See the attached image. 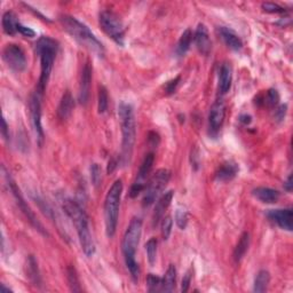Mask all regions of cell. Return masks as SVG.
<instances>
[{
  "mask_svg": "<svg viewBox=\"0 0 293 293\" xmlns=\"http://www.w3.org/2000/svg\"><path fill=\"white\" fill-rule=\"evenodd\" d=\"M13 291L10 287H7L5 284H2V293H12Z\"/></svg>",
  "mask_w": 293,
  "mask_h": 293,
  "instance_id": "cell-47",
  "label": "cell"
},
{
  "mask_svg": "<svg viewBox=\"0 0 293 293\" xmlns=\"http://www.w3.org/2000/svg\"><path fill=\"white\" fill-rule=\"evenodd\" d=\"M61 203L63 211L75 224L79 237V243L84 253L88 258L93 257L95 253V244L93 241L90 226H88V218L84 209L79 205L78 202L71 198H63Z\"/></svg>",
  "mask_w": 293,
  "mask_h": 293,
  "instance_id": "cell-1",
  "label": "cell"
},
{
  "mask_svg": "<svg viewBox=\"0 0 293 293\" xmlns=\"http://www.w3.org/2000/svg\"><path fill=\"white\" fill-rule=\"evenodd\" d=\"M237 172H239V165L233 162L223 163L221 166L219 167L218 172L215 174V178L218 181L226 182L230 181L236 177Z\"/></svg>",
  "mask_w": 293,
  "mask_h": 293,
  "instance_id": "cell-22",
  "label": "cell"
},
{
  "mask_svg": "<svg viewBox=\"0 0 293 293\" xmlns=\"http://www.w3.org/2000/svg\"><path fill=\"white\" fill-rule=\"evenodd\" d=\"M142 233V221L140 218H133L127 227L122 242V251L124 256L127 269L130 270L132 278L135 282L139 279L140 268L137 260H135V253H137L140 239Z\"/></svg>",
  "mask_w": 293,
  "mask_h": 293,
  "instance_id": "cell-2",
  "label": "cell"
},
{
  "mask_svg": "<svg viewBox=\"0 0 293 293\" xmlns=\"http://www.w3.org/2000/svg\"><path fill=\"white\" fill-rule=\"evenodd\" d=\"M27 276L30 279L31 283L36 286H40L41 278L39 268H38V262L33 256H29L27 260Z\"/></svg>",
  "mask_w": 293,
  "mask_h": 293,
  "instance_id": "cell-23",
  "label": "cell"
},
{
  "mask_svg": "<svg viewBox=\"0 0 293 293\" xmlns=\"http://www.w3.org/2000/svg\"><path fill=\"white\" fill-rule=\"evenodd\" d=\"M174 196V192L173 190H169V192L165 193L162 197L158 199L157 202L155 210H154V214H152V226H157L159 223L160 220L164 218V214L166 210L168 209V206L171 205V202Z\"/></svg>",
  "mask_w": 293,
  "mask_h": 293,
  "instance_id": "cell-17",
  "label": "cell"
},
{
  "mask_svg": "<svg viewBox=\"0 0 293 293\" xmlns=\"http://www.w3.org/2000/svg\"><path fill=\"white\" fill-rule=\"evenodd\" d=\"M60 22L63 29L72 38H75L79 44H82L86 48L91 49L92 52L101 55V56L103 55V45H102V42L97 39L94 33L90 30V28L86 24L82 23L80 21L70 15H61Z\"/></svg>",
  "mask_w": 293,
  "mask_h": 293,
  "instance_id": "cell-5",
  "label": "cell"
},
{
  "mask_svg": "<svg viewBox=\"0 0 293 293\" xmlns=\"http://www.w3.org/2000/svg\"><path fill=\"white\" fill-rule=\"evenodd\" d=\"M91 83H92V66L90 61H87L84 65L82 74H80L78 100L82 104H86L88 99H90Z\"/></svg>",
  "mask_w": 293,
  "mask_h": 293,
  "instance_id": "cell-14",
  "label": "cell"
},
{
  "mask_svg": "<svg viewBox=\"0 0 293 293\" xmlns=\"http://www.w3.org/2000/svg\"><path fill=\"white\" fill-rule=\"evenodd\" d=\"M149 141L152 142V146L156 147L157 144H158V142H159V137H158V134H156L155 132H151V133L149 134Z\"/></svg>",
  "mask_w": 293,
  "mask_h": 293,
  "instance_id": "cell-43",
  "label": "cell"
},
{
  "mask_svg": "<svg viewBox=\"0 0 293 293\" xmlns=\"http://www.w3.org/2000/svg\"><path fill=\"white\" fill-rule=\"evenodd\" d=\"M3 29L5 33L10 36H14L16 32H18V22L16 20V15L13 12H6L5 14L3 15Z\"/></svg>",
  "mask_w": 293,
  "mask_h": 293,
  "instance_id": "cell-26",
  "label": "cell"
},
{
  "mask_svg": "<svg viewBox=\"0 0 293 293\" xmlns=\"http://www.w3.org/2000/svg\"><path fill=\"white\" fill-rule=\"evenodd\" d=\"M2 135L6 141L10 140V129H8V125L5 118H3V121H2Z\"/></svg>",
  "mask_w": 293,
  "mask_h": 293,
  "instance_id": "cell-42",
  "label": "cell"
},
{
  "mask_svg": "<svg viewBox=\"0 0 293 293\" xmlns=\"http://www.w3.org/2000/svg\"><path fill=\"white\" fill-rule=\"evenodd\" d=\"M262 10L267 12V13H271V14H277V13H284L285 12V8H283L282 6L277 5V4L275 3H263L262 5Z\"/></svg>",
  "mask_w": 293,
  "mask_h": 293,
  "instance_id": "cell-37",
  "label": "cell"
},
{
  "mask_svg": "<svg viewBox=\"0 0 293 293\" xmlns=\"http://www.w3.org/2000/svg\"><path fill=\"white\" fill-rule=\"evenodd\" d=\"M3 58L13 71L21 72L27 68V57H25L23 49L15 44H8L4 48Z\"/></svg>",
  "mask_w": 293,
  "mask_h": 293,
  "instance_id": "cell-10",
  "label": "cell"
},
{
  "mask_svg": "<svg viewBox=\"0 0 293 293\" xmlns=\"http://www.w3.org/2000/svg\"><path fill=\"white\" fill-rule=\"evenodd\" d=\"M190 284H192V270H188L184 276V279H182V284H181V291L182 292H187L189 290Z\"/></svg>",
  "mask_w": 293,
  "mask_h": 293,
  "instance_id": "cell-39",
  "label": "cell"
},
{
  "mask_svg": "<svg viewBox=\"0 0 293 293\" xmlns=\"http://www.w3.org/2000/svg\"><path fill=\"white\" fill-rule=\"evenodd\" d=\"M147 286L149 292L162 291V278L154 274H149L147 276Z\"/></svg>",
  "mask_w": 293,
  "mask_h": 293,
  "instance_id": "cell-32",
  "label": "cell"
},
{
  "mask_svg": "<svg viewBox=\"0 0 293 293\" xmlns=\"http://www.w3.org/2000/svg\"><path fill=\"white\" fill-rule=\"evenodd\" d=\"M5 177H6V179H7L8 187H10V189H11L12 194H13V196L15 197L16 204H18V206L20 207V210L23 212V214L25 215V218H27L29 220V222H30L32 224V226L35 227L37 229V230L39 231L40 233H42V235H45V236L47 235V231L45 230V228L42 227V224L39 221H38L37 216L35 215V213H33V211L30 209V206L28 205L27 202L24 201L22 194H21L19 187L16 186L15 181L12 179V177L10 175V174L6 173Z\"/></svg>",
  "mask_w": 293,
  "mask_h": 293,
  "instance_id": "cell-9",
  "label": "cell"
},
{
  "mask_svg": "<svg viewBox=\"0 0 293 293\" xmlns=\"http://www.w3.org/2000/svg\"><path fill=\"white\" fill-rule=\"evenodd\" d=\"M270 282V274L269 271L262 269L259 271L254 279V292H265L268 288Z\"/></svg>",
  "mask_w": 293,
  "mask_h": 293,
  "instance_id": "cell-28",
  "label": "cell"
},
{
  "mask_svg": "<svg viewBox=\"0 0 293 293\" xmlns=\"http://www.w3.org/2000/svg\"><path fill=\"white\" fill-rule=\"evenodd\" d=\"M154 160H155V156L152 152H149V154L146 155V157H144L143 162L138 172L137 180L134 181V184L131 187L130 197L135 198L140 193H142L144 187H146L144 182H146V180L148 179V177H149V174L151 172L152 165H154Z\"/></svg>",
  "mask_w": 293,
  "mask_h": 293,
  "instance_id": "cell-11",
  "label": "cell"
},
{
  "mask_svg": "<svg viewBox=\"0 0 293 293\" xmlns=\"http://www.w3.org/2000/svg\"><path fill=\"white\" fill-rule=\"evenodd\" d=\"M74 108H75L74 97H72L71 93L69 91H67L65 94L62 95L60 104H58V108H57L58 117H60L62 121L68 120V118L71 116L72 111H74Z\"/></svg>",
  "mask_w": 293,
  "mask_h": 293,
  "instance_id": "cell-19",
  "label": "cell"
},
{
  "mask_svg": "<svg viewBox=\"0 0 293 293\" xmlns=\"http://www.w3.org/2000/svg\"><path fill=\"white\" fill-rule=\"evenodd\" d=\"M117 165H118V162L117 160H114V159H111V160H109V166H108V173H111L114 168L117 167Z\"/></svg>",
  "mask_w": 293,
  "mask_h": 293,
  "instance_id": "cell-45",
  "label": "cell"
},
{
  "mask_svg": "<svg viewBox=\"0 0 293 293\" xmlns=\"http://www.w3.org/2000/svg\"><path fill=\"white\" fill-rule=\"evenodd\" d=\"M286 109H287L286 104L279 105V107L275 110V114H274L275 120L277 122H282L286 114Z\"/></svg>",
  "mask_w": 293,
  "mask_h": 293,
  "instance_id": "cell-41",
  "label": "cell"
},
{
  "mask_svg": "<svg viewBox=\"0 0 293 293\" xmlns=\"http://www.w3.org/2000/svg\"><path fill=\"white\" fill-rule=\"evenodd\" d=\"M180 80H181V76H178V77L166 83V85L164 86V90H165V93H166V95H171L173 94V93H175L177 87H178V85H179Z\"/></svg>",
  "mask_w": 293,
  "mask_h": 293,
  "instance_id": "cell-38",
  "label": "cell"
},
{
  "mask_svg": "<svg viewBox=\"0 0 293 293\" xmlns=\"http://www.w3.org/2000/svg\"><path fill=\"white\" fill-rule=\"evenodd\" d=\"M118 116L122 125V156L123 164L127 165L131 163L133 155L135 138H137V125H135L134 109L132 104L126 102H121L118 105Z\"/></svg>",
  "mask_w": 293,
  "mask_h": 293,
  "instance_id": "cell-3",
  "label": "cell"
},
{
  "mask_svg": "<svg viewBox=\"0 0 293 293\" xmlns=\"http://www.w3.org/2000/svg\"><path fill=\"white\" fill-rule=\"evenodd\" d=\"M241 122L245 123V124H250V123H251V117L248 116V114H245V116L241 117Z\"/></svg>",
  "mask_w": 293,
  "mask_h": 293,
  "instance_id": "cell-46",
  "label": "cell"
},
{
  "mask_svg": "<svg viewBox=\"0 0 293 293\" xmlns=\"http://www.w3.org/2000/svg\"><path fill=\"white\" fill-rule=\"evenodd\" d=\"M231 80H232V71L231 67L228 63H223L220 68L219 72V92L221 94H226L229 92L231 87Z\"/></svg>",
  "mask_w": 293,
  "mask_h": 293,
  "instance_id": "cell-20",
  "label": "cell"
},
{
  "mask_svg": "<svg viewBox=\"0 0 293 293\" xmlns=\"http://www.w3.org/2000/svg\"><path fill=\"white\" fill-rule=\"evenodd\" d=\"M18 32H20L21 35H23L25 37H29V38H32V37L36 36V32L33 31L31 28L25 27V25H22L21 23L18 24Z\"/></svg>",
  "mask_w": 293,
  "mask_h": 293,
  "instance_id": "cell-40",
  "label": "cell"
},
{
  "mask_svg": "<svg viewBox=\"0 0 293 293\" xmlns=\"http://www.w3.org/2000/svg\"><path fill=\"white\" fill-rule=\"evenodd\" d=\"M195 44H196V47L199 50V53L203 55H209L211 53L212 49V41L209 35V30L204 24H199L196 31H195L194 36Z\"/></svg>",
  "mask_w": 293,
  "mask_h": 293,
  "instance_id": "cell-16",
  "label": "cell"
},
{
  "mask_svg": "<svg viewBox=\"0 0 293 293\" xmlns=\"http://www.w3.org/2000/svg\"><path fill=\"white\" fill-rule=\"evenodd\" d=\"M219 32L222 37L224 44H226L230 49L241 50L242 47H243V41H242L241 38L232 30H230V29L221 27L219 29Z\"/></svg>",
  "mask_w": 293,
  "mask_h": 293,
  "instance_id": "cell-21",
  "label": "cell"
},
{
  "mask_svg": "<svg viewBox=\"0 0 293 293\" xmlns=\"http://www.w3.org/2000/svg\"><path fill=\"white\" fill-rule=\"evenodd\" d=\"M29 108H30V116L33 130H35L37 141L41 146L44 142V130L41 125V103H40V95L38 93H33L29 101Z\"/></svg>",
  "mask_w": 293,
  "mask_h": 293,
  "instance_id": "cell-12",
  "label": "cell"
},
{
  "mask_svg": "<svg viewBox=\"0 0 293 293\" xmlns=\"http://www.w3.org/2000/svg\"><path fill=\"white\" fill-rule=\"evenodd\" d=\"M109 104V96L108 91L104 86L99 87V102H97V109H99V113H104L108 109Z\"/></svg>",
  "mask_w": 293,
  "mask_h": 293,
  "instance_id": "cell-31",
  "label": "cell"
},
{
  "mask_svg": "<svg viewBox=\"0 0 293 293\" xmlns=\"http://www.w3.org/2000/svg\"><path fill=\"white\" fill-rule=\"evenodd\" d=\"M250 246V233L248 231H244L242 233L239 243H237L235 250H233V260L236 262H240L243 257L245 256V253L248 252Z\"/></svg>",
  "mask_w": 293,
  "mask_h": 293,
  "instance_id": "cell-24",
  "label": "cell"
},
{
  "mask_svg": "<svg viewBox=\"0 0 293 293\" xmlns=\"http://www.w3.org/2000/svg\"><path fill=\"white\" fill-rule=\"evenodd\" d=\"M279 101V94L278 92L271 88V90H268L266 93V96L263 97V103H265L267 107L273 108L276 104L278 103Z\"/></svg>",
  "mask_w": 293,
  "mask_h": 293,
  "instance_id": "cell-34",
  "label": "cell"
},
{
  "mask_svg": "<svg viewBox=\"0 0 293 293\" xmlns=\"http://www.w3.org/2000/svg\"><path fill=\"white\" fill-rule=\"evenodd\" d=\"M175 284H177V269L173 265H169L166 273H165L164 277L162 278V291L173 292L175 290Z\"/></svg>",
  "mask_w": 293,
  "mask_h": 293,
  "instance_id": "cell-25",
  "label": "cell"
},
{
  "mask_svg": "<svg viewBox=\"0 0 293 293\" xmlns=\"http://www.w3.org/2000/svg\"><path fill=\"white\" fill-rule=\"evenodd\" d=\"M123 194V181L116 180L108 190L107 196L104 199V222L105 232L109 239L113 237L116 233L118 215H120L121 198Z\"/></svg>",
  "mask_w": 293,
  "mask_h": 293,
  "instance_id": "cell-6",
  "label": "cell"
},
{
  "mask_svg": "<svg viewBox=\"0 0 293 293\" xmlns=\"http://www.w3.org/2000/svg\"><path fill=\"white\" fill-rule=\"evenodd\" d=\"M267 216L275 222L279 228L284 230L292 231L293 228V213L291 209H279V210H270Z\"/></svg>",
  "mask_w": 293,
  "mask_h": 293,
  "instance_id": "cell-15",
  "label": "cell"
},
{
  "mask_svg": "<svg viewBox=\"0 0 293 293\" xmlns=\"http://www.w3.org/2000/svg\"><path fill=\"white\" fill-rule=\"evenodd\" d=\"M173 227V220L169 215L165 216L162 219V226H160V231H162V237L164 241H167L169 239V235L172 232Z\"/></svg>",
  "mask_w": 293,
  "mask_h": 293,
  "instance_id": "cell-33",
  "label": "cell"
},
{
  "mask_svg": "<svg viewBox=\"0 0 293 293\" xmlns=\"http://www.w3.org/2000/svg\"><path fill=\"white\" fill-rule=\"evenodd\" d=\"M91 179L93 186L97 188L102 184V168L99 164H93L91 166Z\"/></svg>",
  "mask_w": 293,
  "mask_h": 293,
  "instance_id": "cell-35",
  "label": "cell"
},
{
  "mask_svg": "<svg viewBox=\"0 0 293 293\" xmlns=\"http://www.w3.org/2000/svg\"><path fill=\"white\" fill-rule=\"evenodd\" d=\"M252 195L258 201L266 204H274L279 199V193L277 190L268 188V187H258L253 189Z\"/></svg>",
  "mask_w": 293,
  "mask_h": 293,
  "instance_id": "cell-18",
  "label": "cell"
},
{
  "mask_svg": "<svg viewBox=\"0 0 293 293\" xmlns=\"http://www.w3.org/2000/svg\"><path fill=\"white\" fill-rule=\"evenodd\" d=\"M169 179H171V173L167 169L160 168L157 171L154 175L150 178L149 182L144 187V195L142 199L143 207H149L154 204L156 198L159 196V194L167 186Z\"/></svg>",
  "mask_w": 293,
  "mask_h": 293,
  "instance_id": "cell-8",
  "label": "cell"
},
{
  "mask_svg": "<svg viewBox=\"0 0 293 293\" xmlns=\"http://www.w3.org/2000/svg\"><path fill=\"white\" fill-rule=\"evenodd\" d=\"M157 245H158V242L152 237L146 243V252L148 257V261H149L150 265H155L156 258H157Z\"/></svg>",
  "mask_w": 293,
  "mask_h": 293,
  "instance_id": "cell-30",
  "label": "cell"
},
{
  "mask_svg": "<svg viewBox=\"0 0 293 293\" xmlns=\"http://www.w3.org/2000/svg\"><path fill=\"white\" fill-rule=\"evenodd\" d=\"M224 117H226V103L222 99H218L212 104L209 113V125L212 135H216L221 130Z\"/></svg>",
  "mask_w": 293,
  "mask_h": 293,
  "instance_id": "cell-13",
  "label": "cell"
},
{
  "mask_svg": "<svg viewBox=\"0 0 293 293\" xmlns=\"http://www.w3.org/2000/svg\"><path fill=\"white\" fill-rule=\"evenodd\" d=\"M192 41H193V32L190 29H187V30L184 31V33L181 35L177 46V53L179 56H184V55L188 52L190 45H192Z\"/></svg>",
  "mask_w": 293,
  "mask_h": 293,
  "instance_id": "cell-27",
  "label": "cell"
},
{
  "mask_svg": "<svg viewBox=\"0 0 293 293\" xmlns=\"http://www.w3.org/2000/svg\"><path fill=\"white\" fill-rule=\"evenodd\" d=\"M67 277H68V283H69L70 290L72 292H80L82 291V287H80L79 284V278L77 275V271L74 266H69L67 269Z\"/></svg>",
  "mask_w": 293,
  "mask_h": 293,
  "instance_id": "cell-29",
  "label": "cell"
},
{
  "mask_svg": "<svg viewBox=\"0 0 293 293\" xmlns=\"http://www.w3.org/2000/svg\"><path fill=\"white\" fill-rule=\"evenodd\" d=\"M292 188H293V184H292V175H288L287 180L285 181V184H284V189L286 190V192H292Z\"/></svg>",
  "mask_w": 293,
  "mask_h": 293,
  "instance_id": "cell-44",
  "label": "cell"
},
{
  "mask_svg": "<svg viewBox=\"0 0 293 293\" xmlns=\"http://www.w3.org/2000/svg\"><path fill=\"white\" fill-rule=\"evenodd\" d=\"M175 222L178 224V227L180 229H186L187 224H188V213L185 210H177L175 212Z\"/></svg>",
  "mask_w": 293,
  "mask_h": 293,
  "instance_id": "cell-36",
  "label": "cell"
},
{
  "mask_svg": "<svg viewBox=\"0 0 293 293\" xmlns=\"http://www.w3.org/2000/svg\"><path fill=\"white\" fill-rule=\"evenodd\" d=\"M57 49V41L49 37L39 38L36 44V52L40 57V77L37 86V93L40 96L44 94L45 88L47 86Z\"/></svg>",
  "mask_w": 293,
  "mask_h": 293,
  "instance_id": "cell-4",
  "label": "cell"
},
{
  "mask_svg": "<svg viewBox=\"0 0 293 293\" xmlns=\"http://www.w3.org/2000/svg\"><path fill=\"white\" fill-rule=\"evenodd\" d=\"M99 23L102 30L105 35L111 38L113 41H116L118 45H124L125 39V28L116 13L111 11H103L100 13Z\"/></svg>",
  "mask_w": 293,
  "mask_h": 293,
  "instance_id": "cell-7",
  "label": "cell"
}]
</instances>
